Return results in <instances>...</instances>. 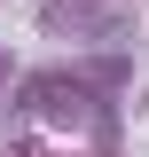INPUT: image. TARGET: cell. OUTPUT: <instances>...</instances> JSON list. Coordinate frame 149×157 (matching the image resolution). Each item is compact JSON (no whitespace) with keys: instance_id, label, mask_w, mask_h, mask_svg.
I'll return each instance as SVG.
<instances>
[{"instance_id":"1","label":"cell","mask_w":149,"mask_h":157,"mask_svg":"<svg viewBox=\"0 0 149 157\" xmlns=\"http://www.w3.org/2000/svg\"><path fill=\"white\" fill-rule=\"evenodd\" d=\"M24 110L32 118H55V126H94V134H110V110L94 102V86L86 78H63V71L24 78Z\"/></svg>"}]
</instances>
